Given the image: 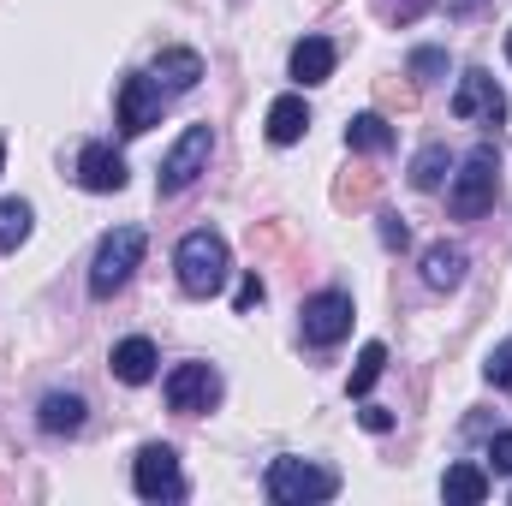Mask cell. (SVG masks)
<instances>
[{"label": "cell", "mask_w": 512, "mask_h": 506, "mask_svg": "<svg viewBox=\"0 0 512 506\" xmlns=\"http://www.w3.org/2000/svg\"><path fill=\"white\" fill-rule=\"evenodd\" d=\"M173 268H179V286H185L191 298H215V292L227 286V274H233L227 239L209 233V227L185 233V239H179V256H173Z\"/></svg>", "instance_id": "1"}, {"label": "cell", "mask_w": 512, "mask_h": 506, "mask_svg": "<svg viewBox=\"0 0 512 506\" xmlns=\"http://www.w3.org/2000/svg\"><path fill=\"white\" fill-rule=\"evenodd\" d=\"M495 191H501V155H495L489 143H477V149L465 155V167L453 173L447 209H453L459 221H477V215H489V209H495Z\"/></svg>", "instance_id": "2"}, {"label": "cell", "mask_w": 512, "mask_h": 506, "mask_svg": "<svg viewBox=\"0 0 512 506\" xmlns=\"http://www.w3.org/2000/svg\"><path fill=\"white\" fill-rule=\"evenodd\" d=\"M340 495V477L328 465H310V459H274L268 465V501L280 506H316Z\"/></svg>", "instance_id": "3"}, {"label": "cell", "mask_w": 512, "mask_h": 506, "mask_svg": "<svg viewBox=\"0 0 512 506\" xmlns=\"http://www.w3.org/2000/svg\"><path fill=\"white\" fill-rule=\"evenodd\" d=\"M143 251H149L143 227H114V233L96 245V262H90V292H96V298H114V292L131 280V268L143 262Z\"/></svg>", "instance_id": "4"}, {"label": "cell", "mask_w": 512, "mask_h": 506, "mask_svg": "<svg viewBox=\"0 0 512 506\" xmlns=\"http://www.w3.org/2000/svg\"><path fill=\"white\" fill-rule=\"evenodd\" d=\"M209 155H215V131H209V126H185V131H179V143L167 149V161H161V173H155L161 197L191 191V185L209 173Z\"/></svg>", "instance_id": "5"}, {"label": "cell", "mask_w": 512, "mask_h": 506, "mask_svg": "<svg viewBox=\"0 0 512 506\" xmlns=\"http://www.w3.org/2000/svg\"><path fill=\"white\" fill-rule=\"evenodd\" d=\"M453 120H465V126H501V120H507V96H501V84H495L483 66H471V72L459 78V90H453Z\"/></svg>", "instance_id": "6"}, {"label": "cell", "mask_w": 512, "mask_h": 506, "mask_svg": "<svg viewBox=\"0 0 512 506\" xmlns=\"http://www.w3.org/2000/svg\"><path fill=\"white\" fill-rule=\"evenodd\" d=\"M131 489H137L143 501H179V495H185L179 453H173V447H161V441H149V447L137 453V465H131Z\"/></svg>", "instance_id": "7"}, {"label": "cell", "mask_w": 512, "mask_h": 506, "mask_svg": "<svg viewBox=\"0 0 512 506\" xmlns=\"http://www.w3.org/2000/svg\"><path fill=\"white\" fill-rule=\"evenodd\" d=\"M304 340L310 346H340L352 334V292H316L304 298Z\"/></svg>", "instance_id": "8"}, {"label": "cell", "mask_w": 512, "mask_h": 506, "mask_svg": "<svg viewBox=\"0 0 512 506\" xmlns=\"http://www.w3.org/2000/svg\"><path fill=\"white\" fill-rule=\"evenodd\" d=\"M215 399H221L215 364H179V370L167 376V405H173L179 417H197V411H209Z\"/></svg>", "instance_id": "9"}, {"label": "cell", "mask_w": 512, "mask_h": 506, "mask_svg": "<svg viewBox=\"0 0 512 506\" xmlns=\"http://www.w3.org/2000/svg\"><path fill=\"white\" fill-rule=\"evenodd\" d=\"M161 120V84L155 78H120V131L126 137H143V131Z\"/></svg>", "instance_id": "10"}, {"label": "cell", "mask_w": 512, "mask_h": 506, "mask_svg": "<svg viewBox=\"0 0 512 506\" xmlns=\"http://www.w3.org/2000/svg\"><path fill=\"white\" fill-rule=\"evenodd\" d=\"M78 179H84V191H126V161L108 143H90L78 155Z\"/></svg>", "instance_id": "11"}, {"label": "cell", "mask_w": 512, "mask_h": 506, "mask_svg": "<svg viewBox=\"0 0 512 506\" xmlns=\"http://www.w3.org/2000/svg\"><path fill=\"white\" fill-rule=\"evenodd\" d=\"M292 78L310 90V84H328L334 78V42L328 36H304L298 48H292Z\"/></svg>", "instance_id": "12"}, {"label": "cell", "mask_w": 512, "mask_h": 506, "mask_svg": "<svg viewBox=\"0 0 512 506\" xmlns=\"http://www.w3.org/2000/svg\"><path fill=\"white\" fill-rule=\"evenodd\" d=\"M465 245H429L423 251V286H435V292H453L459 280H465Z\"/></svg>", "instance_id": "13"}, {"label": "cell", "mask_w": 512, "mask_h": 506, "mask_svg": "<svg viewBox=\"0 0 512 506\" xmlns=\"http://www.w3.org/2000/svg\"><path fill=\"white\" fill-rule=\"evenodd\" d=\"M310 131V108H304V96H280L274 108H268V143H298Z\"/></svg>", "instance_id": "14"}, {"label": "cell", "mask_w": 512, "mask_h": 506, "mask_svg": "<svg viewBox=\"0 0 512 506\" xmlns=\"http://www.w3.org/2000/svg\"><path fill=\"white\" fill-rule=\"evenodd\" d=\"M36 423H42L48 435H78V429H84V399H78V393H48L42 411H36Z\"/></svg>", "instance_id": "15"}, {"label": "cell", "mask_w": 512, "mask_h": 506, "mask_svg": "<svg viewBox=\"0 0 512 506\" xmlns=\"http://www.w3.org/2000/svg\"><path fill=\"white\" fill-rule=\"evenodd\" d=\"M114 376L131 381V387L155 376V346H149L143 334H131V340H120V346H114Z\"/></svg>", "instance_id": "16"}, {"label": "cell", "mask_w": 512, "mask_h": 506, "mask_svg": "<svg viewBox=\"0 0 512 506\" xmlns=\"http://www.w3.org/2000/svg\"><path fill=\"white\" fill-rule=\"evenodd\" d=\"M155 78H161L167 90H197L203 60H197L191 48H167V54H155Z\"/></svg>", "instance_id": "17"}, {"label": "cell", "mask_w": 512, "mask_h": 506, "mask_svg": "<svg viewBox=\"0 0 512 506\" xmlns=\"http://www.w3.org/2000/svg\"><path fill=\"white\" fill-rule=\"evenodd\" d=\"M441 495L459 506H477L489 501V471H477V465H453L447 477H441Z\"/></svg>", "instance_id": "18"}, {"label": "cell", "mask_w": 512, "mask_h": 506, "mask_svg": "<svg viewBox=\"0 0 512 506\" xmlns=\"http://www.w3.org/2000/svg\"><path fill=\"white\" fill-rule=\"evenodd\" d=\"M346 143L364 149V155H387V149H393V126H387L382 114H358V120L346 126Z\"/></svg>", "instance_id": "19"}, {"label": "cell", "mask_w": 512, "mask_h": 506, "mask_svg": "<svg viewBox=\"0 0 512 506\" xmlns=\"http://www.w3.org/2000/svg\"><path fill=\"white\" fill-rule=\"evenodd\" d=\"M30 221H36L30 203H24V197H6V203H0V251H18V245L30 239Z\"/></svg>", "instance_id": "20"}, {"label": "cell", "mask_w": 512, "mask_h": 506, "mask_svg": "<svg viewBox=\"0 0 512 506\" xmlns=\"http://www.w3.org/2000/svg\"><path fill=\"white\" fill-rule=\"evenodd\" d=\"M447 167H453V155H447V143H429V149H423V155L411 161V185H417V191H435Z\"/></svg>", "instance_id": "21"}, {"label": "cell", "mask_w": 512, "mask_h": 506, "mask_svg": "<svg viewBox=\"0 0 512 506\" xmlns=\"http://www.w3.org/2000/svg\"><path fill=\"white\" fill-rule=\"evenodd\" d=\"M382 364H387V346H382V340H370V346L358 352V370H352V393H370V387H376V376H382Z\"/></svg>", "instance_id": "22"}, {"label": "cell", "mask_w": 512, "mask_h": 506, "mask_svg": "<svg viewBox=\"0 0 512 506\" xmlns=\"http://www.w3.org/2000/svg\"><path fill=\"white\" fill-rule=\"evenodd\" d=\"M435 0H376V12H382L387 24H411V18H423Z\"/></svg>", "instance_id": "23"}, {"label": "cell", "mask_w": 512, "mask_h": 506, "mask_svg": "<svg viewBox=\"0 0 512 506\" xmlns=\"http://www.w3.org/2000/svg\"><path fill=\"white\" fill-rule=\"evenodd\" d=\"M441 72H447V54H441V48H417V54H411V78L429 84V78H441Z\"/></svg>", "instance_id": "24"}, {"label": "cell", "mask_w": 512, "mask_h": 506, "mask_svg": "<svg viewBox=\"0 0 512 506\" xmlns=\"http://www.w3.org/2000/svg\"><path fill=\"white\" fill-rule=\"evenodd\" d=\"M483 376L495 381V387H507V393H512V340H507V346H495V352H489Z\"/></svg>", "instance_id": "25"}, {"label": "cell", "mask_w": 512, "mask_h": 506, "mask_svg": "<svg viewBox=\"0 0 512 506\" xmlns=\"http://www.w3.org/2000/svg\"><path fill=\"white\" fill-rule=\"evenodd\" d=\"M489 465H495L501 477H512V429H507V435H495V441H489Z\"/></svg>", "instance_id": "26"}, {"label": "cell", "mask_w": 512, "mask_h": 506, "mask_svg": "<svg viewBox=\"0 0 512 506\" xmlns=\"http://www.w3.org/2000/svg\"><path fill=\"white\" fill-rule=\"evenodd\" d=\"M382 245H387V251H405V245H411V233H405V221H399V215H382Z\"/></svg>", "instance_id": "27"}, {"label": "cell", "mask_w": 512, "mask_h": 506, "mask_svg": "<svg viewBox=\"0 0 512 506\" xmlns=\"http://www.w3.org/2000/svg\"><path fill=\"white\" fill-rule=\"evenodd\" d=\"M233 304H239V316L262 304V280H256V274H245V280H239V298H233Z\"/></svg>", "instance_id": "28"}, {"label": "cell", "mask_w": 512, "mask_h": 506, "mask_svg": "<svg viewBox=\"0 0 512 506\" xmlns=\"http://www.w3.org/2000/svg\"><path fill=\"white\" fill-rule=\"evenodd\" d=\"M364 429H370V435H387V429H393V411H387V405H370V411H364Z\"/></svg>", "instance_id": "29"}, {"label": "cell", "mask_w": 512, "mask_h": 506, "mask_svg": "<svg viewBox=\"0 0 512 506\" xmlns=\"http://www.w3.org/2000/svg\"><path fill=\"white\" fill-rule=\"evenodd\" d=\"M507 54H512V36H507Z\"/></svg>", "instance_id": "30"}, {"label": "cell", "mask_w": 512, "mask_h": 506, "mask_svg": "<svg viewBox=\"0 0 512 506\" xmlns=\"http://www.w3.org/2000/svg\"><path fill=\"white\" fill-rule=\"evenodd\" d=\"M0 161H6V149H0Z\"/></svg>", "instance_id": "31"}]
</instances>
